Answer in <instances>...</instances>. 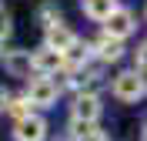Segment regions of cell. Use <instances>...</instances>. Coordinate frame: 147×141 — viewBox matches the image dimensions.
Here are the masks:
<instances>
[{
	"label": "cell",
	"instance_id": "6da1fadb",
	"mask_svg": "<svg viewBox=\"0 0 147 141\" xmlns=\"http://www.w3.org/2000/svg\"><path fill=\"white\" fill-rule=\"evenodd\" d=\"M27 101L37 104V108H50V104L57 101V84H54L47 74L34 77V81H30V87H27Z\"/></svg>",
	"mask_w": 147,
	"mask_h": 141
},
{
	"label": "cell",
	"instance_id": "7a4b0ae2",
	"mask_svg": "<svg viewBox=\"0 0 147 141\" xmlns=\"http://www.w3.org/2000/svg\"><path fill=\"white\" fill-rule=\"evenodd\" d=\"M144 94V77H137V71H124L114 77V97L120 101H137Z\"/></svg>",
	"mask_w": 147,
	"mask_h": 141
},
{
	"label": "cell",
	"instance_id": "3957f363",
	"mask_svg": "<svg viewBox=\"0 0 147 141\" xmlns=\"http://www.w3.org/2000/svg\"><path fill=\"white\" fill-rule=\"evenodd\" d=\"M67 54L64 50H54V47H40L37 54H30V64H34L37 74H57L60 67H64Z\"/></svg>",
	"mask_w": 147,
	"mask_h": 141
},
{
	"label": "cell",
	"instance_id": "277c9868",
	"mask_svg": "<svg viewBox=\"0 0 147 141\" xmlns=\"http://www.w3.org/2000/svg\"><path fill=\"white\" fill-rule=\"evenodd\" d=\"M13 138H17V141H44V138H47V124H44V118H37V114L20 118Z\"/></svg>",
	"mask_w": 147,
	"mask_h": 141
},
{
	"label": "cell",
	"instance_id": "5b68a950",
	"mask_svg": "<svg viewBox=\"0 0 147 141\" xmlns=\"http://www.w3.org/2000/svg\"><path fill=\"white\" fill-rule=\"evenodd\" d=\"M104 27H107V34L110 37H117V40H124L134 30V14L130 10H120V7H114L110 10V17L104 20Z\"/></svg>",
	"mask_w": 147,
	"mask_h": 141
},
{
	"label": "cell",
	"instance_id": "8992f818",
	"mask_svg": "<svg viewBox=\"0 0 147 141\" xmlns=\"http://www.w3.org/2000/svg\"><path fill=\"white\" fill-rule=\"evenodd\" d=\"M47 47H54V50H64V54H70L74 47H77V37H74L70 30L57 20V24H47Z\"/></svg>",
	"mask_w": 147,
	"mask_h": 141
},
{
	"label": "cell",
	"instance_id": "52a82bcc",
	"mask_svg": "<svg viewBox=\"0 0 147 141\" xmlns=\"http://www.w3.org/2000/svg\"><path fill=\"white\" fill-rule=\"evenodd\" d=\"M74 118H80V121H97V118H100V101H97V94H80V97L74 101Z\"/></svg>",
	"mask_w": 147,
	"mask_h": 141
},
{
	"label": "cell",
	"instance_id": "ba28073f",
	"mask_svg": "<svg viewBox=\"0 0 147 141\" xmlns=\"http://www.w3.org/2000/svg\"><path fill=\"white\" fill-rule=\"evenodd\" d=\"M114 10V0H84V14L94 20H107Z\"/></svg>",
	"mask_w": 147,
	"mask_h": 141
},
{
	"label": "cell",
	"instance_id": "9c48e42d",
	"mask_svg": "<svg viewBox=\"0 0 147 141\" xmlns=\"http://www.w3.org/2000/svg\"><path fill=\"white\" fill-rule=\"evenodd\" d=\"M97 54H100V61H120V54H124V50H120V44H117V37H100L97 40Z\"/></svg>",
	"mask_w": 147,
	"mask_h": 141
},
{
	"label": "cell",
	"instance_id": "30bf717a",
	"mask_svg": "<svg viewBox=\"0 0 147 141\" xmlns=\"http://www.w3.org/2000/svg\"><path fill=\"white\" fill-rule=\"evenodd\" d=\"M7 67L13 71V74H27V71H30L34 64H30V54L17 50V54H10V57H7Z\"/></svg>",
	"mask_w": 147,
	"mask_h": 141
},
{
	"label": "cell",
	"instance_id": "8fae6325",
	"mask_svg": "<svg viewBox=\"0 0 147 141\" xmlns=\"http://www.w3.org/2000/svg\"><path fill=\"white\" fill-rule=\"evenodd\" d=\"M7 108H10V114H17V121L30 114V101H27V97H17V101H10Z\"/></svg>",
	"mask_w": 147,
	"mask_h": 141
},
{
	"label": "cell",
	"instance_id": "7c38bea8",
	"mask_svg": "<svg viewBox=\"0 0 147 141\" xmlns=\"http://www.w3.org/2000/svg\"><path fill=\"white\" fill-rule=\"evenodd\" d=\"M137 67H140V71L147 74V40L140 44V50H137Z\"/></svg>",
	"mask_w": 147,
	"mask_h": 141
},
{
	"label": "cell",
	"instance_id": "4fadbf2b",
	"mask_svg": "<svg viewBox=\"0 0 147 141\" xmlns=\"http://www.w3.org/2000/svg\"><path fill=\"white\" fill-rule=\"evenodd\" d=\"M10 34V20H7V14H3V10H0V40L7 37Z\"/></svg>",
	"mask_w": 147,
	"mask_h": 141
},
{
	"label": "cell",
	"instance_id": "5bb4252c",
	"mask_svg": "<svg viewBox=\"0 0 147 141\" xmlns=\"http://www.w3.org/2000/svg\"><path fill=\"white\" fill-rule=\"evenodd\" d=\"M77 141H104V134L97 131V128H94V131H87V134H84V138H77Z\"/></svg>",
	"mask_w": 147,
	"mask_h": 141
},
{
	"label": "cell",
	"instance_id": "9a60e30c",
	"mask_svg": "<svg viewBox=\"0 0 147 141\" xmlns=\"http://www.w3.org/2000/svg\"><path fill=\"white\" fill-rule=\"evenodd\" d=\"M3 101H7V94H3V91H0V108H3Z\"/></svg>",
	"mask_w": 147,
	"mask_h": 141
},
{
	"label": "cell",
	"instance_id": "2e32d148",
	"mask_svg": "<svg viewBox=\"0 0 147 141\" xmlns=\"http://www.w3.org/2000/svg\"><path fill=\"white\" fill-rule=\"evenodd\" d=\"M144 141H147V128H144Z\"/></svg>",
	"mask_w": 147,
	"mask_h": 141
}]
</instances>
